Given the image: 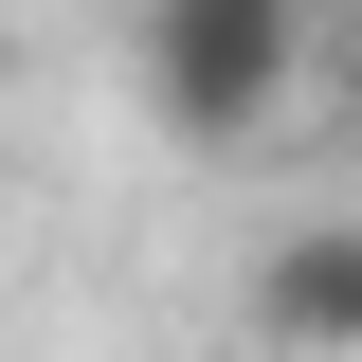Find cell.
<instances>
[{
	"label": "cell",
	"instance_id": "cell-1",
	"mask_svg": "<svg viewBox=\"0 0 362 362\" xmlns=\"http://www.w3.org/2000/svg\"><path fill=\"white\" fill-rule=\"evenodd\" d=\"M308 0H145V37H127V73H145V109H163L181 145H272L290 127V90H308Z\"/></svg>",
	"mask_w": 362,
	"mask_h": 362
},
{
	"label": "cell",
	"instance_id": "cell-2",
	"mask_svg": "<svg viewBox=\"0 0 362 362\" xmlns=\"http://www.w3.org/2000/svg\"><path fill=\"white\" fill-rule=\"evenodd\" d=\"M254 344L272 362H362V218H290L254 254Z\"/></svg>",
	"mask_w": 362,
	"mask_h": 362
}]
</instances>
